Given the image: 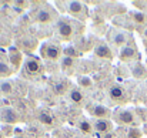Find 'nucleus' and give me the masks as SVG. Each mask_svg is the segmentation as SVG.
<instances>
[{"label":"nucleus","instance_id":"22","mask_svg":"<svg viewBox=\"0 0 147 138\" xmlns=\"http://www.w3.org/2000/svg\"><path fill=\"white\" fill-rule=\"evenodd\" d=\"M79 130L83 133V134H93V124H90L87 120H82L79 123Z\"/></svg>","mask_w":147,"mask_h":138},{"label":"nucleus","instance_id":"29","mask_svg":"<svg viewBox=\"0 0 147 138\" xmlns=\"http://www.w3.org/2000/svg\"><path fill=\"white\" fill-rule=\"evenodd\" d=\"M16 138H26V137H16Z\"/></svg>","mask_w":147,"mask_h":138},{"label":"nucleus","instance_id":"1","mask_svg":"<svg viewBox=\"0 0 147 138\" xmlns=\"http://www.w3.org/2000/svg\"><path fill=\"white\" fill-rule=\"evenodd\" d=\"M77 26L79 24L74 20H70L66 17H59V20L56 21V34L63 42H71L76 36Z\"/></svg>","mask_w":147,"mask_h":138},{"label":"nucleus","instance_id":"10","mask_svg":"<svg viewBox=\"0 0 147 138\" xmlns=\"http://www.w3.org/2000/svg\"><path fill=\"white\" fill-rule=\"evenodd\" d=\"M139 51L134 44L129 43L127 46H124L123 48H120V53H119V58L124 63H131V61H136L139 60Z\"/></svg>","mask_w":147,"mask_h":138},{"label":"nucleus","instance_id":"17","mask_svg":"<svg viewBox=\"0 0 147 138\" xmlns=\"http://www.w3.org/2000/svg\"><path fill=\"white\" fill-rule=\"evenodd\" d=\"M37 120H39L43 125H46V127H51V125L54 124V118H53L51 113L47 111V110H40V111H39V115H37Z\"/></svg>","mask_w":147,"mask_h":138},{"label":"nucleus","instance_id":"20","mask_svg":"<svg viewBox=\"0 0 147 138\" xmlns=\"http://www.w3.org/2000/svg\"><path fill=\"white\" fill-rule=\"evenodd\" d=\"M14 90V83L10 80H4L0 83V94L3 95H10Z\"/></svg>","mask_w":147,"mask_h":138},{"label":"nucleus","instance_id":"2","mask_svg":"<svg viewBox=\"0 0 147 138\" xmlns=\"http://www.w3.org/2000/svg\"><path fill=\"white\" fill-rule=\"evenodd\" d=\"M64 6H66V11L71 16V17H74V19H77V20H86L87 19V16H89V10H87V7H86V3H83V1H77V0H71V1H64Z\"/></svg>","mask_w":147,"mask_h":138},{"label":"nucleus","instance_id":"25","mask_svg":"<svg viewBox=\"0 0 147 138\" xmlns=\"http://www.w3.org/2000/svg\"><path fill=\"white\" fill-rule=\"evenodd\" d=\"M131 17H133V21H136V23H139V24H146L147 23V16L144 13H137V11H134V13H131Z\"/></svg>","mask_w":147,"mask_h":138},{"label":"nucleus","instance_id":"15","mask_svg":"<svg viewBox=\"0 0 147 138\" xmlns=\"http://www.w3.org/2000/svg\"><path fill=\"white\" fill-rule=\"evenodd\" d=\"M53 90H54L56 94H59V95H64L66 92L70 91V83H69V80H66V78L57 80V81L53 84Z\"/></svg>","mask_w":147,"mask_h":138},{"label":"nucleus","instance_id":"4","mask_svg":"<svg viewBox=\"0 0 147 138\" xmlns=\"http://www.w3.org/2000/svg\"><path fill=\"white\" fill-rule=\"evenodd\" d=\"M63 54V48L60 44L56 43H45L40 47V56L47 60V61H57L61 58Z\"/></svg>","mask_w":147,"mask_h":138},{"label":"nucleus","instance_id":"16","mask_svg":"<svg viewBox=\"0 0 147 138\" xmlns=\"http://www.w3.org/2000/svg\"><path fill=\"white\" fill-rule=\"evenodd\" d=\"M69 100H70L73 104H76V105H82V104L84 102V94H83V91H82L80 88H77V87L70 88V91H69Z\"/></svg>","mask_w":147,"mask_h":138},{"label":"nucleus","instance_id":"7","mask_svg":"<svg viewBox=\"0 0 147 138\" xmlns=\"http://www.w3.org/2000/svg\"><path fill=\"white\" fill-rule=\"evenodd\" d=\"M23 66H24L23 73L26 71V74L29 77H36V76H40L43 73V64L36 57H27L24 60V64Z\"/></svg>","mask_w":147,"mask_h":138},{"label":"nucleus","instance_id":"3","mask_svg":"<svg viewBox=\"0 0 147 138\" xmlns=\"http://www.w3.org/2000/svg\"><path fill=\"white\" fill-rule=\"evenodd\" d=\"M113 118L117 124L120 125H129V127H136L140 121L137 118V115L131 111V110H117L113 114Z\"/></svg>","mask_w":147,"mask_h":138},{"label":"nucleus","instance_id":"28","mask_svg":"<svg viewBox=\"0 0 147 138\" xmlns=\"http://www.w3.org/2000/svg\"><path fill=\"white\" fill-rule=\"evenodd\" d=\"M143 36H144V37H146V39H147V29H146V30H144V33H143Z\"/></svg>","mask_w":147,"mask_h":138},{"label":"nucleus","instance_id":"18","mask_svg":"<svg viewBox=\"0 0 147 138\" xmlns=\"http://www.w3.org/2000/svg\"><path fill=\"white\" fill-rule=\"evenodd\" d=\"M131 74H133V77H136L139 80H144L147 77V68L140 63H134L131 66Z\"/></svg>","mask_w":147,"mask_h":138},{"label":"nucleus","instance_id":"5","mask_svg":"<svg viewBox=\"0 0 147 138\" xmlns=\"http://www.w3.org/2000/svg\"><path fill=\"white\" fill-rule=\"evenodd\" d=\"M57 20H59L57 11L49 4H45L36 13V21L39 24H51L53 21H57Z\"/></svg>","mask_w":147,"mask_h":138},{"label":"nucleus","instance_id":"9","mask_svg":"<svg viewBox=\"0 0 147 138\" xmlns=\"http://www.w3.org/2000/svg\"><path fill=\"white\" fill-rule=\"evenodd\" d=\"M109 97L116 104H126L129 101V94L126 92L124 87L120 84H114L109 88Z\"/></svg>","mask_w":147,"mask_h":138},{"label":"nucleus","instance_id":"21","mask_svg":"<svg viewBox=\"0 0 147 138\" xmlns=\"http://www.w3.org/2000/svg\"><path fill=\"white\" fill-rule=\"evenodd\" d=\"M77 83H79V86L82 87V88H86V90H90V88H93V80L90 78V77H87V76H80L79 78H77Z\"/></svg>","mask_w":147,"mask_h":138},{"label":"nucleus","instance_id":"13","mask_svg":"<svg viewBox=\"0 0 147 138\" xmlns=\"http://www.w3.org/2000/svg\"><path fill=\"white\" fill-rule=\"evenodd\" d=\"M9 63L11 64L13 70H19L22 63H23V53L17 47H10L9 48Z\"/></svg>","mask_w":147,"mask_h":138},{"label":"nucleus","instance_id":"24","mask_svg":"<svg viewBox=\"0 0 147 138\" xmlns=\"http://www.w3.org/2000/svg\"><path fill=\"white\" fill-rule=\"evenodd\" d=\"M74 58H71V57H63L61 58V68L64 70V71H67L69 68H73L74 67Z\"/></svg>","mask_w":147,"mask_h":138},{"label":"nucleus","instance_id":"27","mask_svg":"<svg viewBox=\"0 0 147 138\" xmlns=\"http://www.w3.org/2000/svg\"><path fill=\"white\" fill-rule=\"evenodd\" d=\"M13 6H20V9H26L29 6V1H14Z\"/></svg>","mask_w":147,"mask_h":138},{"label":"nucleus","instance_id":"26","mask_svg":"<svg viewBox=\"0 0 147 138\" xmlns=\"http://www.w3.org/2000/svg\"><path fill=\"white\" fill-rule=\"evenodd\" d=\"M143 133L137 128V127H130L127 130V137L126 138H142Z\"/></svg>","mask_w":147,"mask_h":138},{"label":"nucleus","instance_id":"8","mask_svg":"<svg viewBox=\"0 0 147 138\" xmlns=\"http://www.w3.org/2000/svg\"><path fill=\"white\" fill-rule=\"evenodd\" d=\"M19 121H20V115L13 107H0V123L13 125L17 124Z\"/></svg>","mask_w":147,"mask_h":138},{"label":"nucleus","instance_id":"12","mask_svg":"<svg viewBox=\"0 0 147 138\" xmlns=\"http://www.w3.org/2000/svg\"><path fill=\"white\" fill-rule=\"evenodd\" d=\"M90 115L94 117L96 120H110V117L113 115V113L106 107V105H101V104H94L90 107L89 110Z\"/></svg>","mask_w":147,"mask_h":138},{"label":"nucleus","instance_id":"6","mask_svg":"<svg viewBox=\"0 0 147 138\" xmlns=\"http://www.w3.org/2000/svg\"><path fill=\"white\" fill-rule=\"evenodd\" d=\"M129 40H130V36L123 31V30H119V29H113L110 33H109V43L116 48H123L124 46L129 44Z\"/></svg>","mask_w":147,"mask_h":138},{"label":"nucleus","instance_id":"19","mask_svg":"<svg viewBox=\"0 0 147 138\" xmlns=\"http://www.w3.org/2000/svg\"><path fill=\"white\" fill-rule=\"evenodd\" d=\"M13 73H14V70H13V67L10 66V63L0 58V77H1V78H7V77H10Z\"/></svg>","mask_w":147,"mask_h":138},{"label":"nucleus","instance_id":"11","mask_svg":"<svg viewBox=\"0 0 147 138\" xmlns=\"http://www.w3.org/2000/svg\"><path fill=\"white\" fill-rule=\"evenodd\" d=\"M94 56L101 58V60H107V61H111L113 57H114L111 47L109 46V43H106V42L97 43V46L94 47Z\"/></svg>","mask_w":147,"mask_h":138},{"label":"nucleus","instance_id":"14","mask_svg":"<svg viewBox=\"0 0 147 138\" xmlns=\"http://www.w3.org/2000/svg\"><path fill=\"white\" fill-rule=\"evenodd\" d=\"M93 130L98 134H111L113 130V123L110 120H94L93 121Z\"/></svg>","mask_w":147,"mask_h":138},{"label":"nucleus","instance_id":"30","mask_svg":"<svg viewBox=\"0 0 147 138\" xmlns=\"http://www.w3.org/2000/svg\"><path fill=\"white\" fill-rule=\"evenodd\" d=\"M146 64H147V60H146Z\"/></svg>","mask_w":147,"mask_h":138},{"label":"nucleus","instance_id":"23","mask_svg":"<svg viewBox=\"0 0 147 138\" xmlns=\"http://www.w3.org/2000/svg\"><path fill=\"white\" fill-rule=\"evenodd\" d=\"M79 50L76 48V47L73 46H67L63 48V54H64V57H71V58H76L77 56H79Z\"/></svg>","mask_w":147,"mask_h":138}]
</instances>
